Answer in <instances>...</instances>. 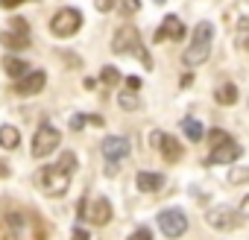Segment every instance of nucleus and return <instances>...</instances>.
I'll return each instance as SVG.
<instances>
[{
	"label": "nucleus",
	"mask_w": 249,
	"mask_h": 240,
	"mask_svg": "<svg viewBox=\"0 0 249 240\" xmlns=\"http://www.w3.org/2000/svg\"><path fill=\"white\" fill-rule=\"evenodd\" d=\"M73 170H76V155L73 153H62L59 164H44L36 173V185L44 190V196H65L68 188H71Z\"/></svg>",
	"instance_id": "f257e3e1"
},
{
	"label": "nucleus",
	"mask_w": 249,
	"mask_h": 240,
	"mask_svg": "<svg viewBox=\"0 0 249 240\" xmlns=\"http://www.w3.org/2000/svg\"><path fill=\"white\" fill-rule=\"evenodd\" d=\"M111 50H114V53H129V56H135L144 68H153V56L147 53V47H144V41H141V33H138L135 27H120V30L114 33V38H111Z\"/></svg>",
	"instance_id": "f03ea898"
},
{
	"label": "nucleus",
	"mask_w": 249,
	"mask_h": 240,
	"mask_svg": "<svg viewBox=\"0 0 249 240\" xmlns=\"http://www.w3.org/2000/svg\"><path fill=\"white\" fill-rule=\"evenodd\" d=\"M211 38H214V27H211L208 21H202V24L194 30L191 47L185 50V65H188V68H196V65L208 62V56H211Z\"/></svg>",
	"instance_id": "7ed1b4c3"
},
{
	"label": "nucleus",
	"mask_w": 249,
	"mask_h": 240,
	"mask_svg": "<svg viewBox=\"0 0 249 240\" xmlns=\"http://www.w3.org/2000/svg\"><path fill=\"white\" fill-rule=\"evenodd\" d=\"M9 223V240H44V231H41V223L30 214H21V211H12L6 217Z\"/></svg>",
	"instance_id": "20e7f679"
},
{
	"label": "nucleus",
	"mask_w": 249,
	"mask_h": 240,
	"mask_svg": "<svg viewBox=\"0 0 249 240\" xmlns=\"http://www.w3.org/2000/svg\"><path fill=\"white\" fill-rule=\"evenodd\" d=\"M103 158H106V176H117L120 164L129 158V141L120 135H108L103 141Z\"/></svg>",
	"instance_id": "39448f33"
},
{
	"label": "nucleus",
	"mask_w": 249,
	"mask_h": 240,
	"mask_svg": "<svg viewBox=\"0 0 249 240\" xmlns=\"http://www.w3.org/2000/svg\"><path fill=\"white\" fill-rule=\"evenodd\" d=\"M62 144V135H59V129L53 126V123H44L36 129V135H33V158H47L56 147Z\"/></svg>",
	"instance_id": "423d86ee"
},
{
	"label": "nucleus",
	"mask_w": 249,
	"mask_h": 240,
	"mask_svg": "<svg viewBox=\"0 0 249 240\" xmlns=\"http://www.w3.org/2000/svg\"><path fill=\"white\" fill-rule=\"evenodd\" d=\"M79 27H82V15H79V9H71V6L59 9V12L53 15V21H50V33L59 35V38H71V35H76Z\"/></svg>",
	"instance_id": "0eeeda50"
},
{
	"label": "nucleus",
	"mask_w": 249,
	"mask_h": 240,
	"mask_svg": "<svg viewBox=\"0 0 249 240\" xmlns=\"http://www.w3.org/2000/svg\"><path fill=\"white\" fill-rule=\"evenodd\" d=\"M9 27L12 30L0 33V44H3L6 50H27L30 47V27H27V21L24 18H15Z\"/></svg>",
	"instance_id": "6e6552de"
},
{
	"label": "nucleus",
	"mask_w": 249,
	"mask_h": 240,
	"mask_svg": "<svg viewBox=\"0 0 249 240\" xmlns=\"http://www.w3.org/2000/svg\"><path fill=\"white\" fill-rule=\"evenodd\" d=\"M159 228H161L164 237H173L176 240V237H182L188 231V217L179 208H167V211L159 214Z\"/></svg>",
	"instance_id": "1a4fd4ad"
},
{
	"label": "nucleus",
	"mask_w": 249,
	"mask_h": 240,
	"mask_svg": "<svg viewBox=\"0 0 249 240\" xmlns=\"http://www.w3.org/2000/svg\"><path fill=\"white\" fill-rule=\"evenodd\" d=\"M79 217H88L94 225H106L111 220V202L106 196H97L91 205H88V199H79Z\"/></svg>",
	"instance_id": "9d476101"
},
{
	"label": "nucleus",
	"mask_w": 249,
	"mask_h": 240,
	"mask_svg": "<svg viewBox=\"0 0 249 240\" xmlns=\"http://www.w3.org/2000/svg\"><path fill=\"white\" fill-rule=\"evenodd\" d=\"M44 82H47V73H44V70H30L27 76L15 79L12 91H15L18 97H33V94H38V91L44 88Z\"/></svg>",
	"instance_id": "9b49d317"
},
{
	"label": "nucleus",
	"mask_w": 249,
	"mask_h": 240,
	"mask_svg": "<svg viewBox=\"0 0 249 240\" xmlns=\"http://www.w3.org/2000/svg\"><path fill=\"white\" fill-rule=\"evenodd\" d=\"M185 38V24L176 18V15H167L164 21H161V27L156 30V35H153V41H182Z\"/></svg>",
	"instance_id": "f8f14e48"
},
{
	"label": "nucleus",
	"mask_w": 249,
	"mask_h": 240,
	"mask_svg": "<svg viewBox=\"0 0 249 240\" xmlns=\"http://www.w3.org/2000/svg\"><path fill=\"white\" fill-rule=\"evenodd\" d=\"M243 155V147L240 144H223V147H214L211 150V155L205 158V164H231V161H237Z\"/></svg>",
	"instance_id": "ddd939ff"
},
{
	"label": "nucleus",
	"mask_w": 249,
	"mask_h": 240,
	"mask_svg": "<svg viewBox=\"0 0 249 240\" xmlns=\"http://www.w3.org/2000/svg\"><path fill=\"white\" fill-rule=\"evenodd\" d=\"M205 220H208V225L217 228V231H229V228L237 225V217H234V211H229V208H211V211L205 214Z\"/></svg>",
	"instance_id": "4468645a"
},
{
	"label": "nucleus",
	"mask_w": 249,
	"mask_h": 240,
	"mask_svg": "<svg viewBox=\"0 0 249 240\" xmlns=\"http://www.w3.org/2000/svg\"><path fill=\"white\" fill-rule=\"evenodd\" d=\"M159 150H161V155H164V161H167V164H176V161H182V155H185L182 144H179L173 135H164V138H161V144H159Z\"/></svg>",
	"instance_id": "2eb2a0df"
},
{
	"label": "nucleus",
	"mask_w": 249,
	"mask_h": 240,
	"mask_svg": "<svg viewBox=\"0 0 249 240\" xmlns=\"http://www.w3.org/2000/svg\"><path fill=\"white\" fill-rule=\"evenodd\" d=\"M135 185H138V190L141 193H156V190H161V185H164V176L161 173H138V179H135Z\"/></svg>",
	"instance_id": "dca6fc26"
},
{
	"label": "nucleus",
	"mask_w": 249,
	"mask_h": 240,
	"mask_svg": "<svg viewBox=\"0 0 249 240\" xmlns=\"http://www.w3.org/2000/svg\"><path fill=\"white\" fill-rule=\"evenodd\" d=\"M3 70H6L12 79H21V76H27L33 68H30L24 59H18V56H6V59H3Z\"/></svg>",
	"instance_id": "f3484780"
},
{
	"label": "nucleus",
	"mask_w": 249,
	"mask_h": 240,
	"mask_svg": "<svg viewBox=\"0 0 249 240\" xmlns=\"http://www.w3.org/2000/svg\"><path fill=\"white\" fill-rule=\"evenodd\" d=\"M182 132H185L194 144H199V141L205 138V129H202V123H199L196 117H185V120H182Z\"/></svg>",
	"instance_id": "a211bd4d"
},
{
	"label": "nucleus",
	"mask_w": 249,
	"mask_h": 240,
	"mask_svg": "<svg viewBox=\"0 0 249 240\" xmlns=\"http://www.w3.org/2000/svg\"><path fill=\"white\" fill-rule=\"evenodd\" d=\"M21 144V132L15 129V126H0V147H3V150H15Z\"/></svg>",
	"instance_id": "6ab92c4d"
},
{
	"label": "nucleus",
	"mask_w": 249,
	"mask_h": 240,
	"mask_svg": "<svg viewBox=\"0 0 249 240\" xmlns=\"http://www.w3.org/2000/svg\"><path fill=\"white\" fill-rule=\"evenodd\" d=\"M214 97H217V103H220V105H234V103H237V88H234L231 82H226V85H220V88H217V94H214Z\"/></svg>",
	"instance_id": "aec40b11"
},
{
	"label": "nucleus",
	"mask_w": 249,
	"mask_h": 240,
	"mask_svg": "<svg viewBox=\"0 0 249 240\" xmlns=\"http://www.w3.org/2000/svg\"><path fill=\"white\" fill-rule=\"evenodd\" d=\"M85 123H91V126H103V117H100V114H73L71 129L76 132V129H82Z\"/></svg>",
	"instance_id": "412c9836"
},
{
	"label": "nucleus",
	"mask_w": 249,
	"mask_h": 240,
	"mask_svg": "<svg viewBox=\"0 0 249 240\" xmlns=\"http://www.w3.org/2000/svg\"><path fill=\"white\" fill-rule=\"evenodd\" d=\"M117 105H120V108H129V111H132V108H138V105H141V100H138V94H135L132 88H126V91H123V94L117 97Z\"/></svg>",
	"instance_id": "4be33fe9"
},
{
	"label": "nucleus",
	"mask_w": 249,
	"mask_h": 240,
	"mask_svg": "<svg viewBox=\"0 0 249 240\" xmlns=\"http://www.w3.org/2000/svg\"><path fill=\"white\" fill-rule=\"evenodd\" d=\"M100 82H103L106 88H114V85L120 82V73H117V68H114V65H106V68L100 70Z\"/></svg>",
	"instance_id": "5701e85b"
},
{
	"label": "nucleus",
	"mask_w": 249,
	"mask_h": 240,
	"mask_svg": "<svg viewBox=\"0 0 249 240\" xmlns=\"http://www.w3.org/2000/svg\"><path fill=\"white\" fill-rule=\"evenodd\" d=\"M208 144H211V150L214 147H223V144H231V135L223 132V129H211L208 132Z\"/></svg>",
	"instance_id": "b1692460"
},
{
	"label": "nucleus",
	"mask_w": 249,
	"mask_h": 240,
	"mask_svg": "<svg viewBox=\"0 0 249 240\" xmlns=\"http://www.w3.org/2000/svg\"><path fill=\"white\" fill-rule=\"evenodd\" d=\"M249 182V167H231L229 170V185H243Z\"/></svg>",
	"instance_id": "393cba45"
},
{
	"label": "nucleus",
	"mask_w": 249,
	"mask_h": 240,
	"mask_svg": "<svg viewBox=\"0 0 249 240\" xmlns=\"http://www.w3.org/2000/svg\"><path fill=\"white\" fill-rule=\"evenodd\" d=\"M237 44H240V50H246V53H249V21H240V33H237Z\"/></svg>",
	"instance_id": "a878e982"
},
{
	"label": "nucleus",
	"mask_w": 249,
	"mask_h": 240,
	"mask_svg": "<svg viewBox=\"0 0 249 240\" xmlns=\"http://www.w3.org/2000/svg\"><path fill=\"white\" fill-rule=\"evenodd\" d=\"M123 9H126V15H135L141 9V3H138V0H123Z\"/></svg>",
	"instance_id": "bb28decb"
},
{
	"label": "nucleus",
	"mask_w": 249,
	"mask_h": 240,
	"mask_svg": "<svg viewBox=\"0 0 249 240\" xmlns=\"http://www.w3.org/2000/svg\"><path fill=\"white\" fill-rule=\"evenodd\" d=\"M71 240H91V234H88L82 225H76V228H73V234H71Z\"/></svg>",
	"instance_id": "cd10ccee"
},
{
	"label": "nucleus",
	"mask_w": 249,
	"mask_h": 240,
	"mask_svg": "<svg viewBox=\"0 0 249 240\" xmlns=\"http://www.w3.org/2000/svg\"><path fill=\"white\" fill-rule=\"evenodd\" d=\"M129 240H153V234H150V228H144V225H141V228H138Z\"/></svg>",
	"instance_id": "c85d7f7f"
},
{
	"label": "nucleus",
	"mask_w": 249,
	"mask_h": 240,
	"mask_svg": "<svg viewBox=\"0 0 249 240\" xmlns=\"http://www.w3.org/2000/svg\"><path fill=\"white\" fill-rule=\"evenodd\" d=\"M21 3H27V0H0V9H15Z\"/></svg>",
	"instance_id": "c756f323"
},
{
	"label": "nucleus",
	"mask_w": 249,
	"mask_h": 240,
	"mask_svg": "<svg viewBox=\"0 0 249 240\" xmlns=\"http://www.w3.org/2000/svg\"><path fill=\"white\" fill-rule=\"evenodd\" d=\"M97 9L100 12H111L114 9V0H97Z\"/></svg>",
	"instance_id": "7c9ffc66"
},
{
	"label": "nucleus",
	"mask_w": 249,
	"mask_h": 240,
	"mask_svg": "<svg viewBox=\"0 0 249 240\" xmlns=\"http://www.w3.org/2000/svg\"><path fill=\"white\" fill-rule=\"evenodd\" d=\"M161 138H164V132H159V129H156V132H150V144H153L156 150H159V144H161Z\"/></svg>",
	"instance_id": "2f4dec72"
},
{
	"label": "nucleus",
	"mask_w": 249,
	"mask_h": 240,
	"mask_svg": "<svg viewBox=\"0 0 249 240\" xmlns=\"http://www.w3.org/2000/svg\"><path fill=\"white\" fill-rule=\"evenodd\" d=\"M240 217L249 220V196H243V202H240Z\"/></svg>",
	"instance_id": "473e14b6"
},
{
	"label": "nucleus",
	"mask_w": 249,
	"mask_h": 240,
	"mask_svg": "<svg viewBox=\"0 0 249 240\" xmlns=\"http://www.w3.org/2000/svg\"><path fill=\"white\" fill-rule=\"evenodd\" d=\"M126 88L138 91V88H141V79H138V76H129V79H126Z\"/></svg>",
	"instance_id": "72a5a7b5"
},
{
	"label": "nucleus",
	"mask_w": 249,
	"mask_h": 240,
	"mask_svg": "<svg viewBox=\"0 0 249 240\" xmlns=\"http://www.w3.org/2000/svg\"><path fill=\"white\" fill-rule=\"evenodd\" d=\"M9 176V164L6 161H0V179H6Z\"/></svg>",
	"instance_id": "f704fd0d"
},
{
	"label": "nucleus",
	"mask_w": 249,
	"mask_h": 240,
	"mask_svg": "<svg viewBox=\"0 0 249 240\" xmlns=\"http://www.w3.org/2000/svg\"><path fill=\"white\" fill-rule=\"evenodd\" d=\"M153 3H159V6H161V3H164V0H153Z\"/></svg>",
	"instance_id": "c9c22d12"
}]
</instances>
